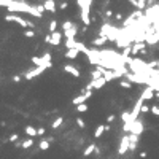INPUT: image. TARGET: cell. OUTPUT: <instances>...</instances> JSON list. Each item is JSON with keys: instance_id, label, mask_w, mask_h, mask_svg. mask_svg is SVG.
Returning a JSON list of instances; mask_svg holds the SVG:
<instances>
[{"instance_id": "obj_1", "label": "cell", "mask_w": 159, "mask_h": 159, "mask_svg": "<svg viewBox=\"0 0 159 159\" xmlns=\"http://www.w3.org/2000/svg\"><path fill=\"white\" fill-rule=\"evenodd\" d=\"M5 21H8V22H16V24H19L21 27H24V30L26 29H37V26L33 24L32 21H27L24 18H21L19 14H7L5 16Z\"/></svg>"}, {"instance_id": "obj_2", "label": "cell", "mask_w": 159, "mask_h": 159, "mask_svg": "<svg viewBox=\"0 0 159 159\" xmlns=\"http://www.w3.org/2000/svg\"><path fill=\"white\" fill-rule=\"evenodd\" d=\"M130 148V140H129V134H126L124 137L119 140V146H118V154L119 156H123V154H126V153L129 151Z\"/></svg>"}, {"instance_id": "obj_3", "label": "cell", "mask_w": 159, "mask_h": 159, "mask_svg": "<svg viewBox=\"0 0 159 159\" xmlns=\"http://www.w3.org/2000/svg\"><path fill=\"white\" fill-rule=\"evenodd\" d=\"M91 95H92V91L91 89H86L83 94H80V95H76V97H73V100H72V104L75 105V107H78V105H81V104H84Z\"/></svg>"}, {"instance_id": "obj_4", "label": "cell", "mask_w": 159, "mask_h": 159, "mask_svg": "<svg viewBox=\"0 0 159 159\" xmlns=\"http://www.w3.org/2000/svg\"><path fill=\"white\" fill-rule=\"evenodd\" d=\"M48 67L46 65H43V67H35V69H32V70H29V72H26V75H24V78L26 80H33L35 76H40L42 73L46 70Z\"/></svg>"}, {"instance_id": "obj_5", "label": "cell", "mask_w": 159, "mask_h": 159, "mask_svg": "<svg viewBox=\"0 0 159 159\" xmlns=\"http://www.w3.org/2000/svg\"><path fill=\"white\" fill-rule=\"evenodd\" d=\"M143 130H145L143 123H142L140 119H137V121H134L132 124H130V132L129 134H134V135H139L140 137V134H143Z\"/></svg>"}, {"instance_id": "obj_6", "label": "cell", "mask_w": 159, "mask_h": 159, "mask_svg": "<svg viewBox=\"0 0 159 159\" xmlns=\"http://www.w3.org/2000/svg\"><path fill=\"white\" fill-rule=\"evenodd\" d=\"M153 97H156L154 88H153V86H146V88L143 89V92H142L140 99L143 100V102H146V100H153Z\"/></svg>"}, {"instance_id": "obj_7", "label": "cell", "mask_w": 159, "mask_h": 159, "mask_svg": "<svg viewBox=\"0 0 159 159\" xmlns=\"http://www.w3.org/2000/svg\"><path fill=\"white\" fill-rule=\"evenodd\" d=\"M62 70H64L65 73H69V75H72V76H75V78H80V76H81V72H80L75 65H72V64H64Z\"/></svg>"}, {"instance_id": "obj_8", "label": "cell", "mask_w": 159, "mask_h": 159, "mask_svg": "<svg viewBox=\"0 0 159 159\" xmlns=\"http://www.w3.org/2000/svg\"><path fill=\"white\" fill-rule=\"evenodd\" d=\"M107 84V80L102 76V78H99V80H94V81H91L88 86H86V89H102Z\"/></svg>"}, {"instance_id": "obj_9", "label": "cell", "mask_w": 159, "mask_h": 159, "mask_svg": "<svg viewBox=\"0 0 159 159\" xmlns=\"http://www.w3.org/2000/svg\"><path fill=\"white\" fill-rule=\"evenodd\" d=\"M43 8H45V11L56 13V10H58V7H56V0H45V2H43Z\"/></svg>"}, {"instance_id": "obj_10", "label": "cell", "mask_w": 159, "mask_h": 159, "mask_svg": "<svg viewBox=\"0 0 159 159\" xmlns=\"http://www.w3.org/2000/svg\"><path fill=\"white\" fill-rule=\"evenodd\" d=\"M89 11L91 10H80V18H81L84 26H91V18H89Z\"/></svg>"}, {"instance_id": "obj_11", "label": "cell", "mask_w": 159, "mask_h": 159, "mask_svg": "<svg viewBox=\"0 0 159 159\" xmlns=\"http://www.w3.org/2000/svg\"><path fill=\"white\" fill-rule=\"evenodd\" d=\"M76 33H78V26L76 27H72V29H69V30H64V37L67 40H75Z\"/></svg>"}, {"instance_id": "obj_12", "label": "cell", "mask_w": 159, "mask_h": 159, "mask_svg": "<svg viewBox=\"0 0 159 159\" xmlns=\"http://www.w3.org/2000/svg\"><path fill=\"white\" fill-rule=\"evenodd\" d=\"M61 38H62V33L61 32L51 33V45H53V46H59V45H61Z\"/></svg>"}, {"instance_id": "obj_13", "label": "cell", "mask_w": 159, "mask_h": 159, "mask_svg": "<svg viewBox=\"0 0 159 159\" xmlns=\"http://www.w3.org/2000/svg\"><path fill=\"white\" fill-rule=\"evenodd\" d=\"M76 5H78L80 10H91L92 0H76Z\"/></svg>"}, {"instance_id": "obj_14", "label": "cell", "mask_w": 159, "mask_h": 159, "mask_svg": "<svg viewBox=\"0 0 159 159\" xmlns=\"http://www.w3.org/2000/svg\"><path fill=\"white\" fill-rule=\"evenodd\" d=\"M80 54V49H67L64 53V58L65 59H76Z\"/></svg>"}, {"instance_id": "obj_15", "label": "cell", "mask_w": 159, "mask_h": 159, "mask_svg": "<svg viewBox=\"0 0 159 159\" xmlns=\"http://www.w3.org/2000/svg\"><path fill=\"white\" fill-rule=\"evenodd\" d=\"M24 132L29 135L30 139H33V137H37V135H38V130L33 127V126H26V127H24Z\"/></svg>"}, {"instance_id": "obj_16", "label": "cell", "mask_w": 159, "mask_h": 159, "mask_svg": "<svg viewBox=\"0 0 159 159\" xmlns=\"http://www.w3.org/2000/svg\"><path fill=\"white\" fill-rule=\"evenodd\" d=\"M107 40H110V38L105 37V35H102V37H99V38H94L91 43H92L94 46H100V45H105V43H107Z\"/></svg>"}, {"instance_id": "obj_17", "label": "cell", "mask_w": 159, "mask_h": 159, "mask_svg": "<svg viewBox=\"0 0 159 159\" xmlns=\"http://www.w3.org/2000/svg\"><path fill=\"white\" fill-rule=\"evenodd\" d=\"M62 124H64V116H58L53 123H51V129H59Z\"/></svg>"}, {"instance_id": "obj_18", "label": "cell", "mask_w": 159, "mask_h": 159, "mask_svg": "<svg viewBox=\"0 0 159 159\" xmlns=\"http://www.w3.org/2000/svg\"><path fill=\"white\" fill-rule=\"evenodd\" d=\"M49 145H51L49 139H42V140H40V143H38V148L42 150V151H46L49 148Z\"/></svg>"}, {"instance_id": "obj_19", "label": "cell", "mask_w": 159, "mask_h": 159, "mask_svg": "<svg viewBox=\"0 0 159 159\" xmlns=\"http://www.w3.org/2000/svg\"><path fill=\"white\" fill-rule=\"evenodd\" d=\"M97 150V146H95V143H91V145H88L86 148H84V151H83V154L84 156H91L92 153Z\"/></svg>"}, {"instance_id": "obj_20", "label": "cell", "mask_w": 159, "mask_h": 159, "mask_svg": "<svg viewBox=\"0 0 159 159\" xmlns=\"http://www.w3.org/2000/svg\"><path fill=\"white\" fill-rule=\"evenodd\" d=\"M72 27H76V24H75L73 21L67 19V21L62 22V29H64V30H69V29H72Z\"/></svg>"}, {"instance_id": "obj_21", "label": "cell", "mask_w": 159, "mask_h": 159, "mask_svg": "<svg viewBox=\"0 0 159 159\" xmlns=\"http://www.w3.org/2000/svg\"><path fill=\"white\" fill-rule=\"evenodd\" d=\"M104 132H105V126H102V124H100V126H97L95 130H94V137L99 139V137H102V134H104Z\"/></svg>"}, {"instance_id": "obj_22", "label": "cell", "mask_w": 159, "mask_h": 159, "mask_svg": "<svg viewBox=\"0 0 159 159\" xmlns=\"http://www.w3.org/2000/svg\"><path fill=\"white\" fill-rule=\"evenodd\" d=\"M121 121H123L124 124L130 123V111H129V110H126V111L121 113Z\"/></svg>"}, {"instance_id": "obj_23", "label": "cell", "mask_w": 159, "mask_h": 159, "mask_svg": "<svg viewBox=\"0 0 159 159\" xmlns=\"http://www.w3.org/2000/svg\"><path fill=\"white\" fill-rule=\"evenodd\" d=\"M56 29H58V21H56V19L49 21V24H48V30H49V33H54Z\"/></svg>"}, {"instance_id": "obj_24", "label": "cell", "mask_w": 159, "mask_h": 159, "mask_svg": "<svg viewBox=\"0 0 159 159\" xmlns=\"http://www.w3.org/2000/svg\"><path fill=\"white\" fill-rule=\"evenodd\" d=\"M33 145V139H26V140H22V148L24 150H27V148H30V146Z\"/></svg>"}, {"instance_id": "obj_25", "label": "cell", "mask_w": 159, "mask_h": 159, "mask_svg": "<svg viewBox=\"0 0 159 159\" xmlns=\"http://www.w3.org/2000/svg\"><path fill=\"white\" fill-rule=\"evenodd\" d=\"M119 86H121V88H124V89H132V83H130V81H127V80H123V81L119 83Z\"/></svg>"}, {"instance_id": "obj_26", "label": "cell", "mask_w": 159, "mask_h": 159, "mask_svg": "<svg viewBox=\"0 0 159 159\" xmlns=\"http://www.w3.org/2000/svg\"><path fill=\"white\" fill-rule=\"evenodd\" d=\"M146 5H148V0H137V8H139L140 11L143 10Z\"/></svg>"}, {"instance_id": "obj_27", "label": "cell", "mask_w": 159, "mask_h": 159, "mask_svg": "<svg viewBox=\"0 0 159 159\" xmlns=\"http://www.w3.org/2000/svg\"><path fill=\"white\" fill-rule=\"evenodd\" d=\"M24 37L26 38H33V37H35V32H33L32 29H26L24 30Z\"/></svg>"}, {"instance_id": "obj_28", "label": "cell", "mask_w": 159, "mask_h": 159, "mask_svg": "<svg viewBox=\"0 0 159 159\" xmlns=\"http://www.w3.org/2000/svg\"><path fill=\"white\" fill-rule=\"evenodd\" d=\"M76 124H78L80 129H84V127H86V123H84V119L80 118V116H76Z\"/></svg>"}, {"instance_id": "obj_29", "label": "cell", "mask_w": 159, "mask_h": 159, "mask_svg": "<svg viewBox=\"0 0 159 159\" xmlns=\"http://www.w3.org/2000/svg\"><path fill=\"white\" fill-rule=\"evenodd\" d=\"M76 111H78V113H84V111H88V105H86V104L78 105V107H76Z\"/></svg>"}, {"instance_id": "obj_30", "label": "cell", "mask_w": 159, "mask_h": 159, "mask_svg": "<svg viewBox=\"0 0 159 159\" xmlns=\"http://www.w3.org/2000/svg\"><path fill=\"white\" fill-rule=\"evenodd\" d=\"M151 113L156 115V116H159V105H151Z\"/></svg>"}, {"instance_id": "obj_31", "label": "cell", "mask_w": 159, "mask_h": 159, "mask_svg": "<svg viewBox=\"0 0 159 159\" xmlns=\"http://www.w3.org/2000/svg\"><path fill=\"white\" fill-rule=\"evenodd\" d=\"M18 139H19V135H18V134H11L10 137H8V140H10V142H13V143H14V142H18Z\"/></svg>"}, {"instance_id": "obj_32", "label": "cell", "mask_w": 159, "mask_h": 159, "mask_svg": "<svg viewBox=\"0 0 159 159\" xmlns=\"http://www.w3.org/2000/svg\"><path fill=\"white\" fill-rule=\"evenodd\" d=\"M148 111H151V107H148L146 104H143V107H142V113H148Z\"/></svg>"}, {"instance_id": "obj_33", "label": "cell", "mask_w": 159, "mask_h": 159, "mask_svg": "<svg viewBox=\"0 0 159 159\" xmlns=\"http://www.w3.org/2000/svg\"><path fill=\"white\" fill-rule=\"evenodd\" d=\"M115 119H116V116L115 115H108V116H107V123H113V121H115Z\"/></svg>"}, {"instance_id": "obj_34", "label": "cell", "mask_w": 159, "mask_h": 159, "mask_svg": "<svg viewBox=\"0 0 159 159\" xmlns=\"http://www.w3.org/2000/svg\"><path fill=\"white\" fill-rule=\"evenodd\" d=\"M67 7H69V3H67V2H61V3H59V8H61V10H65Z\"/></svg>"}, {"instance_id": "obj_35", "label": "cell", "mask_w": 159, "mask_h": 159, "mask_svg": "<svg viewBox=\"0 0 159 159\" xmlns=\"http://www.w3.org/2000/svg\"><path fill=\"white\" fill-rule=\"evenodd\" d=\"M37 130H38V135H45V132H46V129H45V127H38Z\"/></svg>"}, {"instance_id": "obj_36", "label": "cell", "mask_w": 159, "mask_h": 159, "mask_svg": "<svg viewBox=\"0 0 159 159\" xmlns=\"http://www.w3.org/2000/svg\"><path fill=\"white\" fill-rule=\"evenodd\" d=\"M13 81H14V83H19V81H21V75H14V76H13Z\"/></svg>"}, {"instance_id": "obj_37", "label": "cell", "mask_w": 159, "mask_h": 159, "mask_svg": "<svg viewBox=\"0 0 159 159\" xmlns=\"http://www.w3.org/2000/svg\"><path fill=\"white\" fill-rule=\"evenodd\" d=\"M45 43H49V45H51V33H49V35H46V37H45Z\"/></svg>"}, {"instance_id": "obj_38", "label": "cell", "mask_w": 159, "mask_h": 159, "mask_svg": "<svg viewBox=\"0 0 159 159\" xmlns=\"http://www.w3.org/2000/svg\"><path fill=\"white\" fill-rule=\"evenodd\" d=\"M115 18H116L118 21H121V19H123V14H121V13H116V14H115Z\"/></svg>"}, {"instance_id": "obj_39", "label": "cell", "mask_w": 159, "mask_h": 159, "mask_svg": "<svg viewBox=\"0 0 159 159\" xmlns=\"http://www.w3.org/2000/svg\"><path fill=\"white\" fill-rule=\"evenodd\" d=\"M130 5H134V7H137V0H129Z\"/></svg>"}, {"instance_id": "obj_40", "label": "cell", "mask_w": 159, "mask_h": 159, "mask_svg": "<svg viewBox=\"0 0 159 159\" xmlns=\"http://www.w3.org/2000/svg\"><path fill=\"white\" fill-rule=\"evenodd\" d=\"M140 157H146V151H140Z\"/></svg>"}, {"instance_id": "obj_41", "label": "cell", "mask_w": 159, "mask_h": 159, "mask_svg": "<svg viewBox=\"0 0 159 159\" xmlns=\"http://www.w3.org/2000/svg\"><path fill=\"white\" fill-rule=\"evenodd\" d=\"M154 2H156V0H148V5H153Z\"/></svg>"}, {"instance_id": "obj_42", "label": "cell", "mask_w": 159, "mask_h": 159, "mask_svg": "<svg viewBox=\"0 0 159 159\" xmlns=\"http://www.w3.org/2000/svg\"><path fill=\"white\" fill-rule=\"evenodd\" d=\"M156 97H157V99H159V91H157V92H156Z\"/></svg>"}, {"instance_id": "obj_43", "label": "cell", "mask_w": 159, "mask_h": 159, "mask_svg": "<svg viewBox=\"0 0 159 159\" xmlns=\"http://www.w3.org/2000/svg\"><path fill=\"white\" fill-rule=\"evenodd\" d=\"M157 51H159V48H157Z\"/></svg>"}, {"instance_id": "obj_44", "label": "cell", "mask_w": 159, "mask_h": 159, "mask_svg": "<svg viewBox=\"0 0 159 159\" xmlns=\"http://www.w3.org/2000/svg\"><path fill=\"white\" fill-rule=\"evenodd\" d=\"M43 2H45V0H43Z\"/></svg>"}]
</instances>
